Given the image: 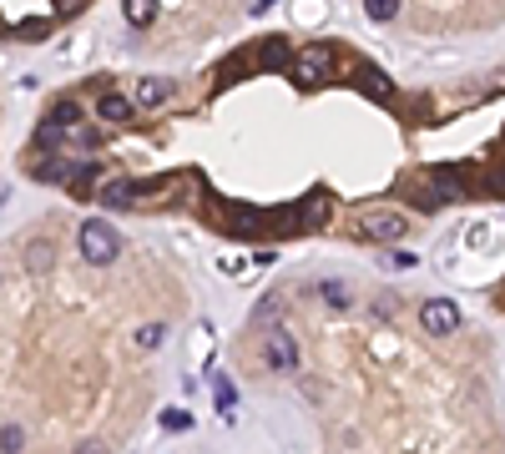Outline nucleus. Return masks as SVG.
<instances>
[{
    "mask_svg": "<svg viewBox=\"0 0 505 454\" xmlns=\"http://www.w3.org/2000/svg\"><path fill=\"white\" fill-rule=\"evenodd\" d=\"M5 454H21V424H5Z\"/></svg>",
    "mask_w": 505,
    "mask_h": 454,
    "instance_id": "obj_14",
    "label": "nucleus"
},
{
    "mask_svg": "<svg viewBox=\"0 0 505 454\" xmlns=\"http://www.w3.org/2000/svg\"><path fill=\"white\" fill-rule=\"evenodd\" d=\"M157 11H162V0H127V21H132L137 31H142V26H152Z\"/></svg>",
    "mask_w": 505,
    "mask_h": 454,
    "instance_id": "obj_7",
    "label": "nucleus"
},
{
    "mask_svg": "<svg viewBox=\"0 0 505 454\" xmlns=\"http://www.w3.org/2000/svg\"><path fill=\"white\" fill-rule=\"evenodd\" d=\"M359 227H364V238H369V242H399L409 232V222L399 212H369Z\"/></svg>",
    "mask_w": 505,
    "mask_h": 454,
    "instance_id": "obj_4",
    "label": "nucleus"
},
{
    "mask_svg": "<svg viewBox=\"0 0 505 454\" xmlns=\"http://www.w3.org/2000/svg\"><path fill=\"white\" fill-rule=\"evenodd\" d=\"M263 358H268V368L273 374H294L298 368V338L288 334V328H268V338H263Z\"/></svg>",
    "mask_w": 505,
    "mask_h": 454,
    "instance_id": "obj_3",
    "label": "nucleus"
},
{
    "mask_svg": "<svg viewBox=\"0 0 505 454\" xmlns=\"http://www.w3.org/2000/svg\"><path fill=\"white\" fill-rule=\"evenodd\" d=\"M238 404V394H232V384L228 378H218V409H232Z\"/></svg>",
    "mask_w": 505,
    "mask_h": 454,
    "instance_id": "obj_13",
    "label": "nucleus"
},
{
    "mask_svg": "<svg viewBox=\"0 0 505 454\" xmlns=\"http://www.w3.org/2000/svg\"><path fill=\"white\" fill-rule=\"evenodd\" d=\"M97 117H101V121H111V127H121V121H132V101L121 97V91H101Z\"/></svg>",
    "mask_w": 505,
    "mask_h": 454,
    "instance_id": "obj_6",
    "label": "nucleus"
},
{
    "mask_svg": "<svg viewBox=\"0 0 505 454\" xmlns=\"http://www.w3.org/2000/svg\"><path fill=\"white\" fill-rule=\"evenodd\" d=\"M77 454H111V449H107V444H101V439H87V444H81Z\"/></svg>",
    "mask_w": 505,
    "mask_h": 454,
    "instance_id": "obj_15",
    "label": "nucleus"
},
{
    "mask_svg": "<svg viewBox=\"0 0 505 454\" xmlns=\"http://www.w3.org/2000/svg\"><path fill=\"white\" fill-rule=\"evenodd\" d=\"M101 202H107V207H132V187H127V182L107 187V192H101Z\"/></svg>",
    "mask_w": 505,
    "mask_h": 454,
    "instance_id": "obj_11",
    "label": "nucleus"
},
{
    "mask_svg": "<svg viewBox=\"0 0 505 454\" xmlns=\"http://www.w3.org/2000/svg\"><path fill=\"white\" fill-rule=\"evenodd\" d=\"M419 328L435 338H450L455 328H460V308H455L450 298H425L419 303Z\"/></svg>",
    "mask_w": 505,
    "mask_h": 454,
    "instance_id": "obj_2",
    "label": "nucleus"
},
{
    "mask_svg": "<svg viewBox=\"0 0 505 454\" xmlns=\"http://www.w3.org/2000/svg\"><path fill=\"white\" fill-rule=\"evenodd\" d=\"M329 66H334V46H308V51L294 61V76L298 81H319Z\"/></svg>",
    "mask_w": 505,
    "mask_h": 454,
    "instance_id": "obj_5",
    "label": "nucleus"
},
{
    "mask_svg": "<svg viewBox=\"0 0 505 454\" xmlns=\"http://www.w3.org/2000/svg\"><path fill=\"white\" fill-rule=\"evenodd\" d=\"M162 334H167V328L152 324V328H142V334H137V344H142V348H157V344H162Z\"/></svg>",
    "mask_w": 505,
    "mask_h": 454,
    "instance_id": "obj_12",
    "label": "nucleus"
},
{
    "mask_svg": "<svg viewBox=\"0 0 505 454\" xmlns=\"http://www.w3.org/2000/svg\"><path fill=\"white\" fill-rule=\"evenodd\" d=\"M121 253V232L111 222H101V217H91V222H81V258L91 263V268H107V263H117Z\"/></svg>",
    "mask_w": 505,
    "mask_h": 454,
    "instance_id": "obj_1",
    "label": "nucleus"
},
{
    "mask_svg": "<svg viewBox=\"0 0 505 454\" xmlns=\"http://www.w3.org/2000/svg\"><path fill=\"white\" fill-rule=\"evenodd\" d=\"M364 15H369L374 26H385L399 15V0H364Z\"/></svg>",
    "mask_w": 505,
    "mask_h": 454,
    "instance_id": "obj_8",
    "label": "nucleus"
},
{
    "mask_svg": "<svg viewBox=\"0 0 505 454\" xmlns=\"http://www.w3.org/2000/svg\"><path fill=\"white\" fill-rule=\"evenodd\" d=\"M167 97H172L167 81H142V87H137V107H157V101H167Z\"/></svg>",
    "mask_w": 505,
    "mask_h": 454,
    "instance_id": "obj_9",
    "label": "nucleus"
},
{
    "mask_svg": "<svg viewBox=\"0 0 505 454\" xmlns=\"http://www.w3.org/2000/svg\"><path fill=\"white\" fill-rule=\"evenodd\" d=\"M324 303H329L334 314H349V303H354V298H349V288H344V283L329 278V283H324Z\"/></svg>",
    "mask_w": 505,
    "mask_h": 454,
    "instance_id": "obj_10",
    "label": "nucleus"
}]
</instances>
